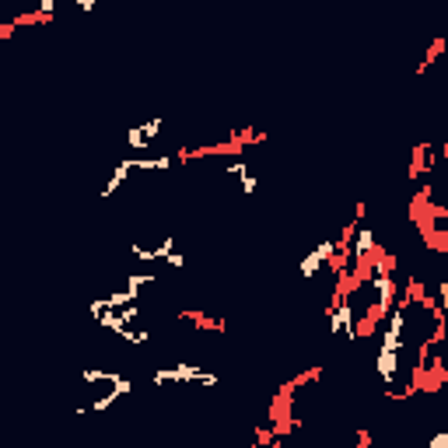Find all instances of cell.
<instances>
[{"instance_id": "cell-1", "label": "cell", "mask_w": 448, "mask_h": 448, "mask_svg": "<svg viewBox=\"0 0 448 448\" xmlns=\"http://www.w3.org/2000/svg\"><path fill=\"white\" fill-rule=\"evenodd\" d=\"M407 308H410L407 301H396V305L389 308L392 323L382 333V343H378L375 368H378V378H382L385 385H392L396 375H400V350H403V333H407Z\"/></svg>"}, {"instance_id": "cell-2", "label": "cell", "mask_w": 448, "mask_h": 448, "mask_svg": "<svg viewBox=\"0 0 448 448\" xmlns=\"http://www.w3.org/2000/svg\"><path fill=\"white\" fill-rule=\"evenodd\" d=\"M329 333L343 340H358V319H354V294L336 284L333 308H329Z\"/></svg>"}, {"instance_id": "cell-3", "label": "cell", "mask_w": 448, "mask_h": 448, "mask_svg": "<svg viewBox=\"0 0 448 448\" xmlns=\"http://www.w3.org/2000/svg\"><path fill=\"white\" fill-rule=\"evenodd\" d=\"M151 382L155 385H179V382H200L207 389H214L221 378L214 375V371H204L200 365H175V368H158L155 375H151Z\"/></svg>"}, {"instance_id": "cell-4", "label": "cell", "mask_w": 448, "mask_h": 448, "mask_svg": "<svg viewBox=\"0 0 448 448\" xmlns=\"http://www.w3.org/2000/svg\"><path fill=\"white\" fill-rule=\"evenodd\" d=\"M130 389H133V378H126V375H116V378L109 382V392L95 396V400H91V403H88L84 410H88V413H102V410H109V407H113L116 400H123V396H126Z\"/></svg>"}, {"instance_id": "cell-5", "label": "cell", "mask_w": 448, "mask_h": 448, "mask_svg": "<svg viewBox=\"0 0 448 448\" xmlns=\"http://www.w3.org/2000/svg\"><path fill=\"white\" fill-rule=\"evenodd\" d=\"M329 256H333V242H329V239H323V242L316 245V249H312V252H308V256L298 263V274H301L305 281H316V277H319V270L329 263Z\"/></svg>"}, {"instance_id": "cell-6", "label": "cell", "mask_w": 448, "mask_h": 448, "mask_svg": "<svg viewBox=\"0 0 448 448\" xmlns=\"http://www.w3.org/2000/svg\"><path fill=\"white\" fill-rule=\"evenodd\" d=\"M133 175V158H123L116 168H113V175L105 179V186H102V197H113V193H120L123 182Z\"/></svg>"}, {"instance_id": "cell-7", "label": "cell", "mask_w": 448, "mask_h": 448, "mask_svg": "<svg viewBox=\"0 0 448 448\" xmlns=\"http://www.w3.org/2000/svg\"><path fill=\"white\" fill-rule=\"evenodd\" d=\"M126 144H130L133 151H147V147H151L155 140H151V137L144 133V126H130V130H126Z\"/></svg>"}, {"instance_id": "cell-8", "label": "cell", "mask_w": 448, "mask_h": 448, "mask_svg": "<svg viewBox=\"0 0 448 448\" xmlns=\"http://www.w3.org/2000/svg\"><path fill=\"white\" fill-rule=\"evenodd\" d=\"M235 175H239V182H242V193H245V197H252V193L259 189V179L252 175V168H249L245 162H242V168H239Z\"/></svg>"}, {"instance_id": "cell-9", "label": "cell", "mask_w": 448, "mask_h": 448, "mask_svg": "<svg viewBox=\"0 0 448 448\" xmlns=\"http://www.w3.org/2000/svg\"><path fill=\"white\" fill-rule=\"evenodd\" d=\"M155 281H158L155 274H130V277H126V291H133V294L140 298V291L147 284H155Z\"/></svg>"}, {"instance_id": "cell-10", "label": "cell", "mask_w": 448, "mask_h": 448, "mask_svg": "<svg viewBox=\"0 0 448 448\" xmlns=\"http://www.w3.org/2000/svg\"><path fill=\"white\" fill-rule=\"evenodd\" d=\"M442 53H445V39L431 42V49H427V56L420 60V67H417V74H424V71H427V67H431V63H434V60H438Z\"/></svg>"}, {"instance_id": "cell-11", "label": "cell", "mask_w": 448, "mask_h": 448, "mask_svg": "<svg viewBox=\"0 0 448 448\" xmlns=\"http://www.w3.org/2000/svg\"><path fill=\"white\" fill-rule=\"evenodd\" d=\"M39 11L42 14H56V0H39Z\"/></svg>"}, {"instance_id": "cell-12", "label": "cell", "mask_w": 448, "mask_h": 448, "mask_svg": "<svg viewBox=\"0 0 448 448\" xmlns=\"http://www.w3.org/2000/svg\"><path fill=\"white\" fill-rule=\"evenodd\" d=\"M448 445V434L445 431H442V434H434V438H431V448H445Z\"/></svg>"}, {"instance_id": "cell-13", "label": "cell", "mask_w": 448, "mask_h": 448, "mask_svg": "<svg viewBox=\"0 0 448 448\" xmlns=\"http://www.w3.org/2000/svg\"><path fill=\"white\" fill-rule=\"evenodd\" d=\"M74 4H78L81 11H95V7H98V0H74Z\"/></svg>"}, {"instance_id": "cell-14", "label": "cell", "mask_w": 448, "mask_h": 448, "mask_svg": "<svg viewBox=\"0 0 448 448\" xmlns=\"http://www.w3.org/2000/svg\"><path fill=\"white\" fill-rule=\"evenodd\" d=\"M358 445H361V448L371 445V434H368V431H361V434H358Z\"/></svg>"}, {"instance_id": "cell-15", "label": "cell", "mask_w": 448, "mask_h": 448, "mask_svg": "<svg viewBox=\"0 0 448 448\" xmlns=\"http://www.w3.org/2000/svg\"><path fill=\"white\" fill-rule=\"evenodd\" d=\"M0 4H11V0H0Z\"/></svg>"}]
</instances>
